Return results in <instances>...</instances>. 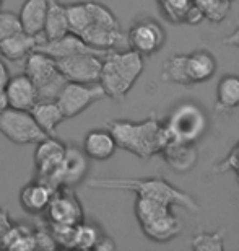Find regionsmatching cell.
<instances>
[{"instance_id":"cell-1","label":"cell","mask_w":239,"mask_h":251,"mask_svg":"<svg viewBox=\"0 0 239 251\" xmlns=\"http://www.w3.org/2000/svg\"><path fill=\"white\" fill-rule=\"evenodd\" d=\"M106 127L114 134L119 149L127 150L140 160L161 155L163 149L173 140L166 124L155 113L138 123L130 119H109Z\"/></svg>"},{"instance_id":"cell-2","label":"cell","mask_w":239,"mask_h":251,"mask_svg":"<svg viewBox=\"0 0 239 251\" xmlns=\"http://www.w3.org/2000/svg\"><path fill=\"white\" fill-rule=\"evenodd\" d=\"M88 186L93 189L130 191L140 198L179 205V207H184L192 214L200 212V205L191 194L176 188L163 178H93L88 181Z\"/></svg>"},{"instance_id":"cell-3","label":"cell","mask_w":239,"mask_h":251,"mask_svg":"<svg viewBox=\"0 0 239 251\" xmlns=\"http://www.w3.org/2000/svg\"><path fill=\"white\" fill-rule=\"evenodd\" d=\"M143 72V56L133 49H114L103 57L99 83L108 98L122 101Z\"/></svg>"},{"instance_id":"cell-4","label":"cell","mask_w":239,"mask_h":251,"mask_svg":"<svg viewBox=\"0 0 239 251\" xmlns=\"http://www.w3.org/2000/svg\"><path fill=\"white\" fill-rule=\"evenodd\" d=\"M133 210L142 232L153 242H169L182 232V224L173 212L171 204L137 196Z\"/></svg>"},{"instance_id":"cell-5","label":"cell","mask_w":239,"mask_h":251,"mask_svg":"<svg viewBox=\"0 0 239 251\" xmlns=\"http://www.w3.org/2000/svg\"><path fill=\"white\" fill-rule=\"evenodd\" d=\"M24 74L36 85L39 100H57L68 82L56 59L39 49L24 59Z\"/></svg>"},{"instance_id":"cell-6","label":"cell","mask_w":239,"mask_h":251,"mask_svg":"<svg viewBox=\"0 0 239 251\" xmlns=\"http://www.w3.org/2000/svg\"><path fill=\"white\" fill-rule=\"evenodd\" d=\"M173 140L196 144L208 129V116L197 103H181L169 113L164 121Z\"/></svg>"},{"instance_id":"cell-7","label":"cell","mask_w":239,"mask_h":251,"mask_svg":"<svg viewBox=\"0 0 239 251\" xmlns=\"http://www.w3.org/2000/svg\"><path fill=\"white\" fill-rule=\"evenodd\" d=\"M0 134L17 145L39 144L47 137L31 111L5 106L0 109Z\"/></svg>"},{"instance_id":"cell-8","label":"cell","mask_w":239,"mask_h":251,"mask_svg":"<svg viewBox=\"0 0 239 251\" xmlns=\"http://www.w3.org/2000/svg\"><path fill=\"white\" fill-rule=\"evenodd\" d=\"M67 144L59 140L56 135H47L41 142L36 144L34 152V168H36L38 178L51 184L52 188H62L61 173L62 162L65 155Z\"/></svg>"},{"instance_id":"cell-9","label":"cell","mask_w":239,"mask_h":251,"mask_svg":"<svg viewBox=\"0 0 239 251\" xmlns=\"http://www.w3.org/2000/svg\"><path fill=\"white\" fill-rule=\"evenodd\" d=\"M108 95L104 92L103 85L96 83H82V82H67L62 88L61 95L57 98V103L61 106L62 113L67 119L75 118L78 114L98 103L99 100L106 98Z\"/></svg>"},{"instance_id":"cell-10","label":"cell","mask_w":239,"mask_h":251,"mask_svg":"<svg viewBox=\"0 0 239 251\" xmlns=\"http://www.w3.org/2000/svg\"><path fill=\"white\" fill-rule=\"evenodd\" d=\"M129 48L142 54L143 57H150L156 54L166 43L164 28L153 18H138L133 22L127 31Z\"/></svg>"},{"instance_id":"cell-11","label":"cell","mask_w":239,"mask_h":251,"mask_svg":"<svg viewBox=\"0 0 239 251\" xmlns=\"http://www.w3.org/2000/svg\"><path fill=\"white\" fill-rule=\"evenodd\" d=\"M103 54L82 52L56 59L61 72L65 75L68 82L96 83L101 78L103 70Z\"/></svg>"},{"instance_id":"cell-12","label":"cell","mask_w":239,"mask_h":251,"mask_svg":"<svg viewBox=\"0 0 239 251\" xmlns=\"http://www.w3.org/2000/svg\"><path fill=\"white\" fill-rule=\"evenodd\" d=\"M44 215L47 224L56 225H78L85 220L83 205L73 188H59Z\"/></svg>"},{"instance_id":"cell-13","label":"cell","mask_w":239,"mask_h":251,"mask_svg":"<svg viewBox=\"0 0 239 251\" xmlns=\"http://www.w3.org/2000/svg\"><path fill=\"white\" fill-rule=\"evenodd\" d=\"M3 93L5 100H7V106L15 109L31 111L34 104L39 101L36 85L24 72L15 75V77H10Z\"/></svg>"},{"instance_id":"cell-14","label":"cell","mask_w":239,"mask_h":251,"mask_svg":"<svg viewBox=\"0 0 239 251\" xmlns=\"http://www.w3.org/2000/svg\"><path fill=\"white\" fill-rule=\"evenodd\" d=\"M56 191L57 189L52 188L49 183L36 178L28 184H24L22 191H20V205L26 214H44L49 207V204H51Z\"/></svg>"},{"instance_id":"cell-15","label":"cell","mask_w":239,"mask_h":251,"mask_svg":"<svg viewBox=\"0 0 239 251\" xmlns=\"http://www.w3.org/2000/svg\"><path fill=\"white\" fill-rule=\"evenodd\" d=\"M88 158L89 157L83 149H78L73 144H67L61 173L62 188H75L87 178L89 170Z\"/></svg>"},{"instance_id":"cell-16","label":"cell","mask_w":239,"mask_h":251,"mask_svg":"<svg viewBox=\"0 0 239 251\" xmlns=\"http://www.w3.org/2000/svg\"><path fill=\"white\" fill-rule=\"evenodd\" d=\"M38 49L49 54V56H52L54 59H62V57L73 56V54H82V52H94V54H103V56H106L109 52V51H99V49L89 46V44H87L82 38L73 33H68L64 38L52 39V41H49V39L43 36Z\"/></svg>"},{"instance_id":"cell-17","label":"cell","mask_w":239,"mask_h":251,"mask_svg":"<svg viewBox=\"0 0 239 251\" xmlns=\"http://www.w3.org/2000/svg\"><path fill=\"white\" fill-rule=\"evenodd\" d=\"M161 157L164 158V162L169 165V168L174 170L176 173L182 175V173H189L197 165L198 150L196 147V144L171 140V142L163 149Z\"/></svg>"},{"instance_id":"cell-18","label":"cell","mask_w":239,"mask_h":251,"mask_svg":"<svg viewBox=\"0 0 239 251\" xmlns=\"http://www.w3.org/2000/svg\"><path fill=\"white\" fill-rule=\"evenodd\" d=\"M117 149V140L108 127L89 130L83 139L85 153L88 155L89 160H96V162H106L116 153Z\"/></svg>"},{"instance_id":"cell-19","label":"cell","mask_w":239,"mask_h":251,"mask_svg":"<svg viewBox=\"0 0 239 251\" xmlns=\"http://www.w3.org/2000/svg\"><path fill=\"white\" fill-rule=\"evenodd\" d=\"M43 36L44 34L34 36V34H29L26 31L15 33L12 36L0 41V56L12 62L23 61V59H26L33 51H36Z\"/></svg>"},{"instance_id":"cell-20","label":"cell","mask_w":239,"mask_h":251,"mask_svg":"<svg viewBox=\"0 0 239 251\" xmlns=\"http://www.w3.org/2000/svg\"><path fill=\"white\" fill-rule=\"evenodd\" d=\"M49 10V0H24L20 8V22H22L23 31L34 36L44 33Z\"/></svg>"},{"instance_id":"cell-21","label":"cell","mask_w":239,"mask_h":251,"mask_svg":"<svg viewBox=\"0 0 239 251\" xmlns=\"http://www.w3.org/2000/svg\"><path fill=\"white\" fill-rule=\"evenodd\" d=\"M217 72V59L212 52L198 49L187 54V75L191 85L208 82Z\"/></svg>"},{"instance_id":"cell-22","label":"cell","mask_w":239,"mask_h":251,"mask_svg":"<svg viewBox=\"0 0 239 251\" xmlns=\"http://www.w3.org/2000/svg\"><path fill=\"white\" fill-rule=\"evenodd\" d=\"M31 114L47 135H56V129L67 121L57 100H39L33 106Z\"/></svg>"},{"instance_id":"cell-23","label":"cell","mask_w":239,"mask_h":251,"mask_svg":"<svg viewBox=\"0 0 239 251\" xmlns=\"http://www.w3.org/2000/svg\"><path fill=\"white\" fill-rule=\"evenodd\" d=\"M70 33L67 17V5L61 3L59 0H49V10L46 18V26H44V38L52 41V39L64 38Z\"/></svg>"},{"instance_id":"cell-24","label":"cell","mask_w":239,"mask_h":251,"mask_svg":"<svg viewBox=\"0 0 239 251\" xmlns=\"http://www.w3.org/2000/svg\"><path fill=\"white\" fill-rule=\"evenodd\" d=\"M239 106V75H223L217 87V111H231Z\"/></svg>"},{"instance_id":"cell-25","label":"cell","mask_w":239,"mask_h":251,"mask_svg":"<svg viewBox=\"0 0 239 251\" xmlns=\"http://www.w3.org/2000/svg\"><path fill=\"white\" fill-rule=\"evenodd\" d=\"M2 248L15 251H29L36 248V228H31L26 224H13L7 237L3 240Z\"/></svg>"},{"instance_id":"cell-26","label":"cell","mask_w":239,"mask_h":251,"mask_svg":"<svg viewBox=\"0 0 239 251\" xmlns=\"http://www.w3.org/2000/svg\"><path fill=\"white\" fill-rule=\"evenodd\" d=\"M161 80L166 83L191 85L187 75V54H174L163 64Z\"/></svg>"},{"instance_id":"cell-27","label":"cell","mask_w":239,"mask_h":251,"mask_svg":"<svg viewBox=\"0 0 239 251\" xmlns=\"http://www.w3.org/2000/svg\"><path fill=\"white\" fill-rule=\"evenodd\" d=\"M194 3H196V0H158L159 12L169 23L174 25L186 23L187 13Z\"/></svg>"},{"instance_id":"cell-28","label":"cell","mask_w":239,"mask_h":251,"mask_svg":"<svg viewBox=\"0 0 239 251\" xmlns=\"http://www.w3.org/2000/svg\"><path fill=\"white\" fill-rule=\"evenodd\" d=\"M104 237V232L98 224L83 222L75 228V248L80 250H94L99 240Z\"/></svg>"},{"instance_id":"cell-29","label":"cell","mask_w":239,"mask_h":251,"mask_svg":"<svg viewBox=\"0 0 239 251\" xmlns=\"http://www.w3.org/2000/svg\"><path fill=\"white\" fill-rule=\"evenodd\" d=\"M67 17H68L70 33L80 36V34L89 26V22H91V15H89L87 0H83V2L67 3Z\"/></svg>"},{"instance_id":"cell-30","label":"cell","mask_w":239,"mask_h":251,"mask_svg":"<svg viewBox=\"0 0 239 251\" xmlns=\"http://www.w3.org/2000/svg\"><path fill=\"white\" fill-rule=\"evenodd\" d=\"M192 250L196 251H223L225 248V232H200L192 237Z\"/></svg>"},{"instance_id":"cell-31","label":"cell","mask_w":239,"mask_h":251,"mask_svg":"<svg viewBox=\"0 0 239 251\" xmlns=\"http://www.w3.org/2000/svg\"><path fill=\"white\" fill-rule=\"evenodd\" d=\"M196 3L205 15V20L212 23L223 22L231 10V0H196Z\"/></svg>"},{"instance_id":"cell-32","label":"cell","mask_w":239,"mask_h":251,"mask_svg":"<svg viewBox=\"0 0 239 251\" xmlns=\"http://www.w3.org/2000/svg\"><path fill=\"white\" fill-rule=\"evenodd\" d=\"M20 31H23L22 22H20V15L0 10V41Z\"/></svg>"},{"instance_id":"cell-33","label":"cell","mask_w":239,"mask_h":251,"mask_svg":"<svg viewBox=\"0 0 239 251\" xmlns=\"http://www.w3.org/2000/svg\"><path fill=\"white\" fill-rule=\"evenodd\" d=\"M36 248L39 250H56L59 248V245L54 238V235L49 228L47 222L44 220V225L36 227Z\"/></svg>"},{"instance_id":"cell-34","label":"cell","mask_w":239,"mask_h":251,"mask_svg":"<svg viewBox=\"0 0 239 251\" xmlns=\"http://www.w3.org/2000/svg\"><path fill=\"white\" fill-rule=\"evenodd\" d=\"M13 224L15 222L10 219L7 210L0 207V248H2L3 240H5V237H7V233L10 232V228L13 227Z\"/></svg>"},{"instance_id":"cell-35","label":"cell","mask_w":239,"mask_h":251,"mask_svg":"<svg viewBox=\"0 0 239 251\" xmlns=\"http://www.w3.org/2000/svg\"><path fill=\"white\" fill-rule=\"evenodd\" d=\"M203 20H205V15H203V12L197 3H194L192 8L189 10V13H187L186 23L187 25H198V23H202Z\"/></svg>"},{"instance_id":"cell-36","label":"cell","mask_w":239,"mask_h":251,"mask_svg":"<svg viewBox=\"0 0 239 251\" xmlns=\"http://www.w3.org/2000/svg\"><path fill=\"white\" fill-rule=\"evenodd\" d=\"M223 44H225V46H231V48H238L239 49V22L236 23L233 33L228 34V36L223 39Z\"/></svg>"},{"instance_id":"cell-37","label":"cell","mask_w":239,"mask_h":251,"mask_svg":"<svg viewBox=\"0 0 239 251\" xmlns=\"http://www.w3.org/2000/svg\"><path fill=\"white\" fill-rule=\"evenodd\" d=\"M8 80H10L8 67H7V64H5L2 59H0V93H2L3 90H5V87H7Z\"/></svg>"},{"instance_id":"cell-38","label":"cell","mask_w":239,"mask_h":251,"mask_svg":"<svg viewBox=\"0 0 239 251\" xmlns=\"http://www.w3.org/2000/svg\"><path fill=\"white\" fill-rule=\"evenodd\" d=\"M94 250H99V251H112V250H116V243H114L112 240L108 237V235H104V237L99 240V243L96 245V248H94Z\"/></svg>"},{"instance_id":"cell-39","label":"cell","mask_w":239,"mask_h":251,"mask_svg":"<svg viewBox=\"0 0 239 251\" xmlns=\"http://www.w3.org/2000/svg\"><path fill=\"white\" fill-rule=\"evenodd\" d=\"M2 3H3V0H0V10H2Z\"/></svg>"}]
</instances>
